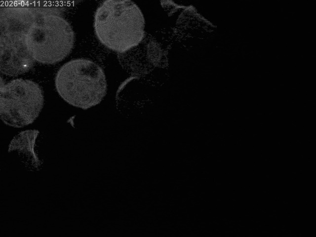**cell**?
<instances>
[{
    "label": "cell",
    "mask_w": 316,
    "mask_h": 237,
    "mask_svg": "<svg viewBox=\"0 0 316 237\" xmlns=\"http://www.w3.org/2000/svg\"><path fill=\"white\" fill-rule=\"evenodd\" d=\"M145 19L138 6L130 0H106L97 7L94 30L99 41L119 53L136 47L145 34Z\"/></svg>",
    "instance_id": "6da1fadb"
},
{
    "label": "cell",
    "mask_w": 316,
    "mask_h": 237,
    "mask_svg": "<svg viewBox=\"0 0 316 237\" xmlns=\"http://www.w3.org/2000/svg\"><path fill=\"white\" fill-rule=\"evenodd\" d=\"M55 85L65 102L82 109L99 104L107 91L103 70L86 58L74 59L63 65L56 73Z\"/></svg>",
    "instance_id": "7a4b0ae2"
},
{
    "label": "cell",
    "mask_w": 316,
    "mask_h": 237,
    "mask_svg": "<svg viewBox=\"0 0 316 237\" xmlns=\"http://www.w3.org/2000/svg\"><path fill=\"white\" fill-rule=\"evenodd\" d=\"M74 30L69 22L58 13L39 15L25 36L27 48L35 61L52 64L65 58L75 43Z\"/></svg>",
    "instance_id": "3957f363"
},
{
    "label": "cell",
    "mask_w": 316,
    "mask_h": 237,
    "mask_svg": "<svg viewBox=\"0 0 316 237\" xmlns=\"http://www.w3.org/2000/svg\"><path fill=\"white\" fill-rule=\"evenodd\" d=\"M43 104L42 90L34 81L17 79L0 86V118L8 126L21 128L32 123Z\"/></svg>",
    "instance_id": "277c9868"
},
{
    "label": "cell",
    "mask_w": 316,
    "mask_h": 237,
    "mask_svg": "<svg viewBox=\"0 0 316 237\" xmlns=\"http://www.w3.org/2000/svg\"><path fill=\"white\" fill-rule=\"evenodd\" d=\"M26 34L0 35V68L3 74L16 76L33 67L35 61L27 48Z\"/></svg>",
    "instance_id": "5b68a950"
},
{
    "label": "cell",
    "mask_w": 316,
    "mask_h": 237,
    "mask_svg": "<svg viewBox=\"0 0 316 237\" xmlns=\"http://www.w3.org/2000/svg\"><path fill=\"white\" fill-rule=\"evenodd\" d=\"M39 134L36 129L21 131L12 138L8 146V153L16 155L24 167L31 171L39 170L42 163L36 149Z\"/></svg>",
    "instance_id": "8992f818"
}]
</instances>
